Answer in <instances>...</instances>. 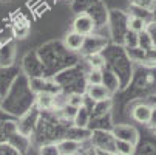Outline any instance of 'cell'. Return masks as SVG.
<instances>
[{
    "label": "cell",
    "instance_id": "6da1fadb",
    "mask_svg": "<svg viewBox=\"0 0 156 155\" xmlns=\"http://www.w3.org/2000/svg\"><path fill=\"white\" fill-rule=\"evenodd\" d=\"M96 28V20L91 14H87V13H80L74 17L73 20V30L82 36H90L93 34Z\"/></svg>",
    "mask_w": 156,
    "mask_h": 155
},
{
    "label": "cell",
    "instance_id": "7a4b0ae2",
    "mask_svg": "<svg viewBox=\"0 0 156 155\" xmlns=\"http://www.w3.org/2000/svg\"><path fill=\"white\" fill-rule=\"evenodd\" d=\"M113 138L115 140H122V141H130L133 144H136L138 130L133 126H128V124H119L113 129Z\"/></svg>",
    "mask_w": 156,
    "mask_h": 155
},
{
    "label": "cell",
    "instance_id": "3957f363",
    "mask_svg": "<svg viewBox=\"0 0 156 155\" xmlns=\"http://www.w3.org/2000/svg\"><path fill=\"white\" fill-rule=\"evenodd\" d=\"M87 95L91 101L94 102H104L110 99V88L105 84H94V85H88L87 88Z\"/></svg>",
    "mask_w": 156,
    "mask_h": 155
},
{
    "label": "cell",
    "instance_id": "277c9868",
    "mask_svg": "<svg viewBox=\"0 0 156 155\" xmlns=\"http://www.w3.org/2000/svg\"><path fill=\"white\" fill-rule=\"evenodd\" d=\"M83 42H85V36L76 33L74 30L70 31L68 34L65 36V39H63L65 47L68 50H71V51H80L82 47H83Z\"/></svg>",
    "mask_w": 156,
    "mask_h": 155
},
{
    "label": "cell",
    "instance_id": "5b68a950",
    "mask_svg": "<svg viewBox=\"0 0 156 155\" xmlns=\"http://www.w3.org/2000/svg\"><path fill=\"white\" fill-rule=\"evenodd\" d=\"M150 115H151V107L148 104H138L131 110V118L141 124H148Z\"/></svg>",
    "mask_w": 156,
    "mask_h": 155
},
{
    "label": "cell",
    "instance_id": "8992f818",
    "mask_svg": "<svg viewBox=\"0 0 156 155\" xmlns=\"http://www.w3.org/2000/svg\"><path fill=\"white\" fill-rule=\"evenodd\" d=\"M56 149L60 155H74L79 152L80 143L76 140H62L60 143H57Z\"/></svg>",
    "mask_w": 156,
    "mask_h": 155
},
{
    "label": "cell",
    "instance_id": "52a82bcc",
    "mask_svg": "<svg viewBox=\"0 0 156 155\" xmlns=\"http://www.w3.org/2000/svg\"><path fill=\"white\" fill-rule=\"evenodd\" d=\"M115 152L119 155H133L135 153V144L130 141L115 140Z\"/></svg>",
    "mask_w": 156,
    "mask_h": 155
},
{
    "label": "cell",
    "instance_id": "ba28073f",
    "mask_svg": "<svg viewBox=\"0 0 156 155\" xmlns=\"http://www.w3.org/2000/svg\"><path fill=\"white\" fill-rule=\"evenodd\" d=\"M138 47L142 50H150L154 47V39L151 37V34L147 30H144L138 34Z\"/></svg>",
    "mask_w": 156,
    "mask_h": 155
},
{
    "label": "cell",
    "instance_id": "9c48e42d",
    "mask_svg": "<svg viewBox=\"0 0 156 155\" xmlns=\"http://www.w3.org/2000/svg\"><path fill=\"white\" fill-rule=\"evenodd\" d=\"M53 98H54V95H51L48 92H40L37 95V105H39V109H43V110L53 109Z\"/></svg>",
    "mask_w": 156,
    "mask_h": 155
},
{
    "label": "cell",
    "instance_id": "30bf717a",
    "mask_svg": "<svg viewBox=\"0 0 156 155\" xmlns=\"http://www.w3.org/2000/svg\"><path fill=\"white\" fill-rule=\"evenodd\" d=\"M128 30L133 31V33H138V34H139L141 31L147 30V27H145V20H144L142 17L133 16V17L128 20Z\"/></svg>",
    "mask_w": 156,
    "mask_h": 155
},
{
    "label": "cell",
    "instance_id": "8fae6325",
    "mask_svg": "<svg viewBox=\"0 0 156 155\" xmlns=\"http://www.w3.org/2000/svg\"><path fill=\"white\" fill-rule=\"evenodd\" d=\"M88 85H94V84H104V73L101 68H91L90 73L87 75Z\"/></svg>",
    "mask_w": 156,
    "mask_h": 155
},
{
    "label": "cell",
    "instance_id": "7c38bea8",
    "mask_svg": "<svg viewBox=\"0 0 156 155\" xmlns=\"http://www.w3.org/2000/svg\"><path fill=\"white\" fill-rule=\"evenodd\" d=\"M83 104H85V99L82 93H71L70 96H66V105H70L73 109H80L83 107Z\"/></svg>",
    "mask_w": 156,
    "mask_h": 155
},
{
    "label": "cell",
    "instance_id": "4fadbf2b",
    "mask_svg": "<svg viewBox=\"0 0 156 155\" xmlns=\"http://www.w3.org/2000/svg\"><path fill=\"white\" fill-rule=\"evenodd\" d=\"M30 31H31V28H30L28 24H25V22L23 24H16L14 30H12V36L19 37V39H25V37H28Z\"/></svg>",
    "mask_w": 156,
    "mask_h": 155
},
{
    "label": "cell",
    "instance_id": "5bb4252c",
    "mask_svg": "<svg viewBox=\"0 0 156 155\" xmlns=\"http://www.w3.org/2000/svg\"><path fill=\"white\" fill-rule=\"evenodd\" d=\"M128 56H130V59H133V61L142 62V61H144V56H145V50H142V48H139V47L128 48Z\"/></svg>",
    "mask_w": 156,
    "mask_h": 155
},
{
    "label": "cell",
    "instance_id": "9a60e30c",
    "mask_svg": "<svg viewBox=\"0 0 156 155\" xmlns=\"http://www.w3.org/2000/svg\"><path fill=\"white\" fill-rule=\"evenodd\" d=\"M88 61H90L91 68H101L102 65H104V57H102L99 53H94V54H88Z\"/></svg>",
    "mask_w": 156,
    "mask_h": 155
},
{
    "label": "cell",
    "instance_id": "2e32d148",
    "mask_svg": "<svg viewBox=\"0 0 156 155\" xmlns=\"http://www.w3.org/2000/svg\"><path fill=\"white\" fill-rule=\"evenodd\" d=\"M144 64H148V65H156V47L150 48V50H145V56H144Z\"/></svg>",
    "mask_w": 156,
    "mask_h": 155
},
{
    "label": "cell",
    "instance_id": "e0dca14e",
    "mask_svg": "<svg viewBox=\"0 0 156 155\" xmlns=\"http://www.w3.org/2000/svg\"><path fill=\"white\" fill-rule=\"evenodd\" d=\"M125 42H127V45H130V48L138 47V33L128 31L127 36H125Z\"/></svg>",
    "mask_w": 156,
    "mask_h": 155
},
{
    "label": "cell",
    "instance_id": "ac0fdd59",
    "mask_svg": "<svg viewBox=\"0 0 156 155\" xmlns=\"http://www.w3.org/2000/svg\"><path fill=\"white\" fill-rule=\"evenodd\" d=\"M153 0H135V5L136 6H139V8H142V9H147L148 11V8H151L153 6Z\"/></svg>",
    "mask_w": 156,
    "mask_h": 155
},
{
    "label": "cell",
    "instance_id": "d6986e66",
    "mask_svg": "<svg viewBox=\"0 0 156 155\" xmlns=\"http://www.w3.org/2000/svg\"><path fill=\"white\" fill-rule=\"evenodd\" d=\"M148 124L156 126V105L151 107V115H150V121H148Z\"/></svg>",
    "mask_w": 156,
    "mask_h": 155
},
{
    "label": "cell",
    "instance_id": "ffe728a7",
    "mask_svg": "<svg viewBox=\"0 0 156 155\" xmlns=\"http://www.w3.org/2000/svg\"><path fill=\"white\" fill-rule=\"evenodd\" d=\"M85 155H99V153H98V150H96V149H90Z\"/></svg>",
    "mask_w": 156,
    "mask_h": 155
},
{
    "label": "cell",
    "instance_id": "44dd1931",
    "mask_svg": "<svg viewBox=\"0 0 156 155\" xmlns=\"http://www.w3.org/2000/svg\"><path fill=\"white\" fill-rule=\"evenodd\" d=\"M154 132H156V126H154Z\"/></svg>",
    "mask_w": 156,
    "mask_h": 155
},
{
    "label": "cell",
    "instance_id": "7402d4cb",
    "mask_svg": "<svg viewBox=\"0 0 156 155\" xmlns=\"http://www.w3.org/2000/svg\"><path fill=\"white\" fill-rule=\"evenodd\" d=\"M0 102H2V98H0Z\"/></svg>",
    "mask_w": 156,
    "mask_h": 155
}]
</instances>
